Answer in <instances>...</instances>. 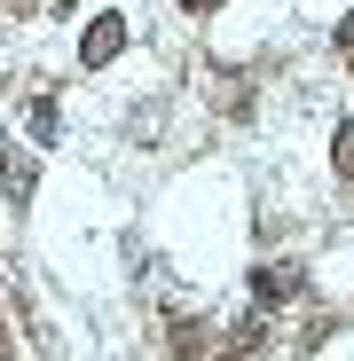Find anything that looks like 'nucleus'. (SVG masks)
Wrapping results in <instances>:
<instances>
[{
  "mask_svg": "<svg viewBox=\"0 0 354 361\" xmlns=\"http://www.w3.org/2000/svg\"><path fill=\"white\" fill-rule=\"evenodd\" d=\"M338 173L354 180V118H346V126H338Z\"/></svg>",
  "mask_w": 354,
  "mask_h": 361,
  "instance_id": "f257e3e1",
  "label": "nucleus"
},
{
  "mask_svg": "<svg viewBox=\"0 0 354 361\" xmlns=\"http://www.w3.org/2000/svg\"><path fill=\"white\" fill-rule=\"evenodd\" d=\"M182 8H197V16H205V8H220V0H182Z\"/></svg>",
  "mask_w": 354,
  "mask_h": 361,
  "instance_id": "f03ea898",
  "label": "nucleus"
},
{
  "mask_svg": "<svg viewBox=\"0 0 354 361\" xmlns=\"http://www.w3.org/2000/svg\"><path fill=\"white\" fill-rule=\"evenodd\" d=\"M338 39H346V47H354V16H346V32H338Z\"/></svg>",
  "mask_w": 354,
  "mask_h": 361,
  "instance_id": "7ed1b4c3",
  "label": "nucleus"
}]
</instances>
